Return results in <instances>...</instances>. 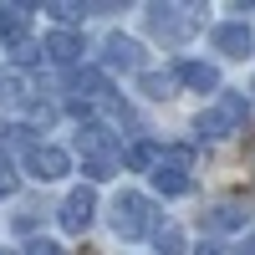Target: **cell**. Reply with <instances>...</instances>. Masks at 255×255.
I'll return each instance as SVG.
<instances>
[{
    "instance_id": "cell-1",
    "label": "cell",
    "mask_w": 255,
    "mask_h": 255,
    "mask_svg": "<svg viewBox=\"0 0 255 255\" xmlns=\"http://www.w3.org/2000/svg\"><path fill=\"white\" fill-rule=\"evenodd\" d=\"M77 153H82V174H87L92 184L113 179L118 163H123V148H118V138H113L102 123H87V128L77 133Z\"/></svg>"
},
{
    "instance_id": "cell-2",
    "label": "cell",
    "mask_w": 255,
    "mask_h": 255,
    "mask_svg": "<svg viewBox=\"0 0 255 255\" xmlns=\"http://www.w3.org/2000/svg\"><path fill=\"white\" fill-rule=\"evenodd\" d=\"M113 230L123 240H143V235H158V215H153V199L148 194H133V189H123L113 199Z\"/></svg>"
},
{
    "instance_id": "cell-3",
    "label": "cell",
    "mask_w": 255,
    "mask_h": 255,
    "mask_svg": "<svg viewBox=\"0 0 255 255\" xmlns=\"http://www.w3.org/2000/svg\"><path fill=\"white\" fill-rule=\"evenodd\" d=\"M240 123H245V97H240V92H220L215 108L199 113L194 133H199V138H230V133H240Z\"/></svg>"
},
{
    "instance_id": "cell-4",
    "label": "cell",
    "mask_w": 255,
    "mask_h": 255,
    "mask_svg": "<svg viewBox=\"0 0 255 255\" xmlns=\"http://www.w3.org/2000/svg\"><path fill=\"white\" fill-rule=\"evenodd\" d=\"M194 5H148V31H153L158 41H184L189 31H194Z\"/></svg>"
},
{
    "instance_id": "cell-5",
    "label": "cell",
    "mask_w": 255,
    "mask_h": 255,
    "mask_svg": "<svg viewBox=\"0 0 255 255\" xmlns=\"http://www.w3.org/2000/svg\"><path fill=\"white\" fill-rule=\"evenodd\" d=\"M92 215H97V194H92V184H82V189H72L67 199H61V230H72V235H82V230L92 225Z\"/></svg>"
},
{
    "instance_id": "cell-6",
    "label": "cell",
    "mask_w": 255,
    "mask_h": 255,
    "mask_svg": "<svg viewBox=\"0 0 255 255\" xmlns=\"http://www.w3.org/2000/svg\"><path fill=\"white\" fill-rule=\"evenodd\" d=\"M72 168V158L61 153V148H51V143H31L26 148V174L31 179H41V184H51V179H61Z\"/></svg>"
},
{
    "instance_id": "cell-7",
    "label": "cell",
    "mask_w": 255,
    "mask_h": 255,
    "mask_svg": "<svg viewBox=\"0 0 255 255\" xmlns=\"http://www.w3.org/2000/svg\"><path fill=\"white\" fill-rule=\"evenodd\" d=\"M102 61H108V67H123V72H143V46L133 36H108L102 41Z\"/></svg>"
},
{
    "instance_id": "cell-8",
    "label": "cell",
    "mask_w": 255,
    "mask_h": 255,
    "mask_svg": "<svg viewBox=\"0 0 255 255\" xmlns=\"http://www.w3.org/2000/svg\"><path fill=\"white\" fill-rule=\"evenodd\" d=\"M250 46H255V36H250L245 20H225V26H215V51H225V56H250Z\"/></svg>"
},
{
    "instance_id": "cell-9",
    "label": "cell",
    "mask_w": 255,
    "mask_h": 255,
    "mask_svg": "<svg viewBox=\"0 0 255 255\" xmlns=\"http://www.w3.org/2000/svg\"><path fill=\"white\" fill-rule=\"evenodd\" d=\"M26 26H31V5H0V46H20V41H31Z\"/></svg>"
},
{
    "instance_id": "cell-10",
    "label": "cell",
    "mask_w": 255,
    "mask_h": 255,
    "mask_svg": "<svg viewBox=\"0 0 255 255\" xmlns=\"http://www.w3.org/2000/svg\"><path fill=\"white\" fill-rule=\"evenodd\" d=\"M174 77L184 82V87H194V92H220V72L209 67V61H179Z\"/></svg>"
},
{
    "instance_id": "cell-11",
    "label": "cell",
    "mask_w": 255,
    "mask_h": 255,
    "mask_svg": "<svg viewBox=\"0 0 255 255\" xmlns=\"http://www.w3.org/2000/svg\"><path fill=\"white\" fill-rule=\"evenodd\" d=\"M72 92H77V102H108L113 97V82L102 72H77L72 77Z\"/></svg>"
},
{
    "instance_id": "cell-12",
    "label": "cell",
    "mask_w": 255,
    "mask_h": 255,
    "mask_svg": "<svg viewBox=\"0 0 255 255\" xmlns=\"http://www.w3.org/2000/svg\"><path fill=\"white\" fill-rule=\"evenodd\" d=\"M46 56L61 61V67H72V61L82 56V36H77V31H51V36H46Z\"/></svg>"
},
{
    "instance_id": "cell-13",
    "label": "cell",
    "mask_w": 255,
    "mask_h": 255,
    "mask_svg": "<svg viewBox=\"0 0 255 255\" xmlns=\"http://www.w3.org/2000/svg\"><path fill=\"white\" fill-rule=\"evenodd\" d=\"M158 163H163V148L153 138H143V143L128 148V168H133V174H158Z\"/></svg>"
},
{
    "instance_id": "cell-14",
    "label": "cell",
    "mask_w": 255,
    "mask_h": 255,
    "mask_svg": "<svg viewBox=\"0 0 255 255\" xmlns=\"http://www.w3.org/2000/svg\"><path fill=\"white\" fill-rule=\"evenodd\" d=\"M245 225V209L240 204H215L204 215V230H215V235H225V230H240Z\"/></svg>"
},
{
    "instance_id": "cell-15",
    "label": "cell",
    "mask_w": 255,
    "mask_h": 255,
    "mask_svg": "<svg viewBox=\"0 0 255 255\" xmlns=\"http://www.w3.org/2000/svg\"><path fill=\"white\" fill-rule=\"evenodd\" d=\"M153 189H158V194H189V174H184V168H163V163H158Z\"/></svg>"
},
{
    "instance_id": "cell-16",
    "label": "cell",
    "mask_w": 255,
    "mask_h": 255,
    "mask_svg": "<svg viewBox=\"0 0 255 255\" xmlns=\"http://www.w3.org/2000/svg\"><path fill=\"white\" fill-rule=\"evenodd\" d=\"M46 10H51V20H61V31H67V26H77V20L87 15L92 5H77V0H51Z\"/></svg>"
},
{
    "instance_id": "cell-17",
    "label": "cell",
    "mask_w": 255,
    "mask_h": 255,
    "mask_svg": "<svg viewBox=\"0 0 255 255\" xmlns=\"http://www.w3.org/2000/svg\"><path fill=\"white\" fill-rule=\"evenodd\" d=\"M153 245H158V255H184V230H174V225H163L158 235H153Z\"/></svg>"
},
{
    "instance_id": "cell-18",
    "label": "cell",
    "mask_w": 255,
    "mask_h": 255,
    "mask_svg": "<svg viewBox=\"0 0 255 255\" xmlns=\"http://www.w3.org/2000/svg\"><path fill=\"white\" fill-rule=\"evenodd\" d=\"M15 189H20V174H15V163H10L5 153H0V199H10Z\"/></svg>"
},
{
    "instance_id": "cell-19",
    "label": "cell",
    "mask_w": 255,
    "mask_h": 255,
    "mask_svg": "<svg viewBox=\"0 0 255 255\" xmlns=\"http://www.w3.org/2000/svg\"><path fill=\"white\" fill-rule=\"evenodd\" d=\"M174 82H179V77H153V72H143L138 87H143L148 97H168V87H174Z\"/></svg>"
},
{
    "instance_id": "cell-20",
    "label": "cell",
    "mask_w": 255,
    "mask_h": 255,
    "mask_svg": "<svg viewBox=\"0 0 255 255\" xmlns=\"http://www.w3.org/2000/svg\"><path fill=\"white\" fill-rule=\"evenodd\" d=\"M189 163H194V148H163V168H184V174H189Z\"/></svg>"
},
{
    "instance_id": "cell-21",
    "label": "cell",
    "mask_w": 255,
    "mask_h": 255,
    "mask_svg": "<svg viewBox=\"0 0 255 255\" xmlns=\"http://www.w3.org/2000/svg\"><path fill=\"white\" fill-rule=\"evenodd\" d=\"M10 56L20 61V67H31V61L41 56V46H36V41H20V46H10Z\"/></svg>"
},
{
    "instance_id": "cell-22",
    "label": "cell",
    "mask_w": 255,
    "mask_h": 255,
    "mask_svg": "<svg viewBox=\"0 0 255 255\" xmlns=\"http://www.w3.org/2000/svg\"><path fill=\"white\" fill-rule=\"evenodd\" d=\"M26 255H67V250H61L56 240H31V250Z\"/></svg>"
},
{
    "instance_id": "cell-23",
    "label": "cell",
    "mask_w": 255,
    "mask_h": 255,
    "mask_svg": "<svg viewBox=\"0 0 255 255\" xmlns=\"http://www.w3.org/2000/svg\"><path fill=\"white\" fill-rule=\"evenodd\" d=\"M194 255H220V245H209V240H204V245H199Z\"/></svg>"
}]
</instances>
